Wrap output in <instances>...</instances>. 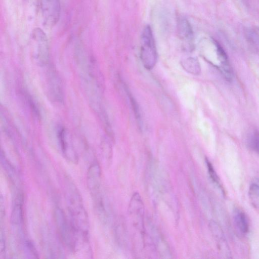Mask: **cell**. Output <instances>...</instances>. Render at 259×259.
Masks as SVG:
<instances>
[{
  "instance_id": "13",
  "label": "cell",
  "mask_w": 259,
  "mask_h": 259,
  "mask_svg": "<svg viewBox=\"0 0 259 259\" xmlns=\"http://www.w3.org/2000/svg\"><path fill=\"white\" fill-rule=\"evenodd\" d=\"M183 68L188 72L194 75L199 74L200 66L199 62L195 59L190 58L185 60L182 63Z\"/></svg>"
},
{
  "instance_id": "9",
  "label": "cell",
  "mask_w": 259,
  "mask_h": 259,
  "mask_svg": "<svg viewBox=\"0 0 259 259\" xmlns=\"http://www.w3.org/2000/svg\"><path fill=\"white\" fill-rule=\"evenodd\" d=\"M177 31L181 38L190 40L193 36V31L190 24L185 17H180L177 21Z\"/></svg>"
},
{
  "instance_id": "7",
  "label": "cell",
  "mask_w": 259,
  "mask_h": 259,
  "mask_svg": "<svg viewBox=\"0 0 259 259\" xmlns=\"http://www.w3.org/2000/svg\"><path fill=\"white\" fill-rule=\"evenodd\" d=\"M87 185L94 197L97 196L101 186V170L98 164L94 163L90 166L87 173Z\"/></svg>"
},
{
  "instance_id": "15",
  "label": "cell",
  "mask_w": 259,
  "mask_h": 259,
  "mask_svg": "<svg viewBox=\"0 0 259 259\" xmlns=\"http://www.w3.org/2000/svg\"><path fill=\"white\" fill-rule=\"evenodd\" d=\"M206 163L208 168V170L209 172V175L210 177L213 182L215 183V184L218 187V188L222 191V192L224 193V190L223 187L221 183L220 179L215 172L214 168L211 164V163L208 160H206Z\"/></svg>"
},
{
  "instance_id": "11",
  "label": "cell",
  "mask_w": 259,
  "mask_h": 259,
  "mask_svg": "<svg viewBox=\"0 0 259 259\" xmlns=\"http://www.w3.org/2000/svg\"><path fill=\"white\" fill-rule=\"evenodd\" d=\"M244 34L249 44L254 49L259 50V27H247L244 29Z\"/></svg>"
},
{
  "instance_id": "3",
  "label": "cell",
  "mask_w": 259,
  "mask_h": 259,
  "mask_svg": "<svg viewBox=\"0 0 259 259\" xmlns=\"http://www.w3.org/2000/svg\"><path fill=\"white\" fill-rule=\"evenodd\" d=\"M55 219L59 234L63 241L70 248L75 246L74 234L76 232L73 225L68 224L63 211L60 209L55 210Z\"/></svg>"
},
{
  "instance_id": "1",
  "label": "cell",
  "mask_w": 259,
  "mask_h": 259,
  "mask_svg": "<svg viewBox=\"0 0 259 259\" xmlns=\"http://www.w3.org/2000/svg\"><path fill=\"white\" fill-rule=\"evenodd\" d=\"M66 200L72 219L71 223L76 232H78L85 237L89 230L88 217L80 194L72 184L69 185L66 192Z\"/></svg>"
},
{
  "instance_id": "10",
  "label": "cell",
  "mask_w": 259,
  "mask_h": 259,
  "mask_svg": "<svg viewBox=\"0 0 259 259\" xmlns=\"http://www.w3.org/2000/svg\"><path fill=\"white\" fill-rule=\"evenodd\" d=\"M233 215L235 224L239 231L243 234L247 233L249 222L245 213L241 210L237 209L234 211Z\"/></svg>"
},
{
  "instance_id": "2",
  "label": "cell",
  "mask_w": 259,
  "mask_h": 259,
  "mask_svg": "<svg viewBox=\"0 0 259 259\" xmlns=\"http://www.w3.org/2000/svg\"><path fill=\"white\" fill-rule=\"evenodd\" d=\"M140 57L144 66L152 69L157 60V53L152 29L149 25L143 29L141 36Z\"/></svg>"
},
{
  "instance_id": "5",
  "label": "cell",
  "mask_w": 259,
  "mask_h": 259,
  "mask_svg": "<svg viewBox=\"0 0 259 259\" xmlns=\"http://www.w3.org/2000/svg\"><path fill=\"white\" fill-rule=\"evenodd\" d=\"M31 40L36 50V55L40 61L46 62L49 56V46L47 35L40 28H35L32 32Z\"/></svg>"
},
{
  "instance_id": "8",
  "label": "cell",
  "mask_w": 259,
  "mask_h": 259,
  "mask_svg": "<svg viewBox=\"0 0 259 259\" xmlns=\"http://www.w3.org/2000/svg\"><path fill=\"white\" fill-rule=\"evenodd\" d=\"M210 227L217 242L220 250L226 257H230V250L222 228L214 221H211L210 223Z\"/></svg>"
},
{
  "instance_id": "12",
  "label": "cell",
  "mask_w": 259,
  "mask_h": 259,
  "mask_svg": "<svg viewBox=\"0 0 259 259\" xmlns=\"http://www.w3.org/2000/svg\"><path fill=\"white\" fill-rule=\"evenodd\" d=\"M248 193L251 205L255 208H259V184L252 183L249 187Z\"/></svg>"
},
{
  "instance_id": "14",
  "label": "cell",
  "mask_w": 259,
  "mask_h": 259,
  "mask_svg": "<svg viewBox=\"0 0 259 259\" xmlns=\"http://www.w3.org/2000/svg\"><path fill=\"white\" fill-rule=\"evenodd\" d=\"M22 198L20 196L17 200L12 213V220L13 222L18 224L22 220Z\"/></svg>"
},
{
  "instance_id": "16",
  "label": "cell",
  "mask_w": 259,
  "mask_h": 259,
  "mask_svg": "<svg viewBox=\"0 0 259 259\" xmlns=\"http://www.w3.org/2000/svg\"><path fill=\"white\" fill-rule=\"evenodd\" d=\"M251 148L259 154V132L255 131L251 133L249 138Z\"/></svg>"
},
{
  "instance_id": "4",
  "label": "cell",
  "mask_w": 259,
  "mask_h": 259,
  "mask_svg": "<svg viewBox=\"0 0 259 259\" xmlns=\"http://www.w3.org/2000/svg\"><path fill=\"white\" fill-rule=\"evenodd\" d=\"M41 13L44 24L48 27L56 25L60 18V0H41Z\"/></svg>"
},
{
  "instance_id": "6",
  "label": "cell",
  "mask_w": 259,
  "mask_h": 259,
  "mask_svg": "<svg viewBox=\"0 0 259 259\" xmlns=\"http://www.w3.org/2000/svg\"><path fill=\"white\" fill-rule=\"evenodd\" d=\"M144 208L140 195L135 193L131 198L128 211L135 226L141 230L143 229Z\"/></svg>"
}]
</instances>
